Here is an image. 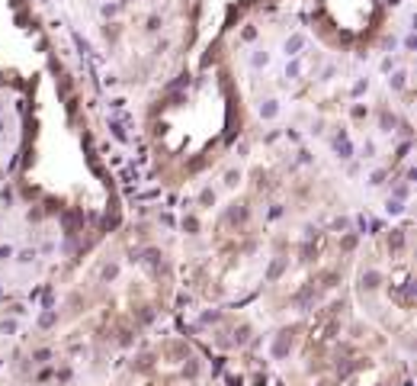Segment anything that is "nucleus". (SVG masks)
I'll list each match as a JSON object with an SVG mask.
<instances>
[{
  "label": "nucleus",
  "mask_w": 417,
  "mask_h": 386,
  "mask_svg": "<svg viewBox=\"0 0 417 386\" xmlns=\"http://www.w3.org/2000/svg\"><path fill=\"white\" fill-rule=\"evenodd\" d=\"M302 42H305V36H292L286 42V55H296V49H302Z\"/></svg>",
  "instance_id": "f257e3e1"
}]
</instances>
